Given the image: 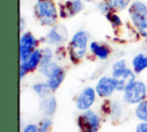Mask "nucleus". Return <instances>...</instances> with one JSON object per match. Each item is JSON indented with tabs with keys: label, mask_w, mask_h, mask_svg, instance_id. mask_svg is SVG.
Here are the masks:
<instances>
[{
	"label": "nucleus",
	"mask_w": 147,
	"mask_h": 132,
	"mask_svg": "<svg viewBox=\"0 0 147 132\" xmlns=\"http://www.w3.org/2000/svg\"><path fill=\"white\" fill-rule=\"evenodd\" d=\"M38 20L44 25H53L57 17V10L53 0H38L34 8Z\"/></svg>",
	"instance_id": "obj_1"
},
{
	"label": "nucleus",
	"mask_w": 147,
	"mask_h": 132,
	"mask_svg": "<svg viewBox=\"0 0 147 132\" xmlns=\"http://www.w3.org/2000/svg\"><path fill=\"white\" fill-rule=\"evenodd\" d=\"M87 39H88V36L85 31H77L74 34L70 42V53H71L72 60L78 61L85 55Z\"/></svg>",
	"instance_id": "obj_2"
},
{
	"label": "nucleus",
	"mask_w": 147,
	"mask_h": 132,
	"mask_svg": "<svg viewBox=\"0 0 147 132\" xmlns=\"http://www.w3.org/2000/svg\"><path fill=\"white\" fill-rule=\"evenodd\" d=\"M146 85L142 81H133L124 91V101L127 103H140L146 96Z\"/></svg>",
	"instance_id": "obj_3"
},
{
	"label": "nucleus",
	"mask_w": 147,
	"mask_h": 132,
	"mask_svg": "<svg viewBox=\"0 0 147 132\" xmlns=\"http://www.w3.org/2000/svg\"><path fill=\"white\" fill-rule=\"evenodd\" d=\"M36 45H37V40L30 32H25L21 36V38H20V60H21V63L26 61L30 57V55L34 51Z\"/></svg>",
	"instance_id": "obj_4"
},
{
	"label": "nucleus",
	"mask_w": 147,
	"mask_h": 132,
	"mask_svg": "<svg viewBox=\"0 0 147 132\" xmlns=\"http://www.w3.org/2000/svg\"><path fill=\"white\" fill-rule=\"evenodd\" d=\"M99 124L100 118L93 111H86L78 117V126L80 132H96Z\"/></svg>",
	"instance_id": "obj_5"
},
{
	"label": "nucleus",
	"mask_w": 147,
	"mask_h": 132,
	"mask_svg": "<svg viewBox=\"0 0 147 132\" xmlns=\"http://www.w3.org/2000/svg\"><path fill=\"white\" fill-rule=\"evenodd\" d=\"M113 78L116 81V90L125 91V88L134 81V73L130 69L123 68V69L113 71Z\"/></svg>",
	"instance_id": "obj_6"
},
{
	"label": "nucleus",
	"mask_w": 147,
	"mask_h": 132,
	"mask_svg": "<svg viewBox=\"0 0 147 132\" xmlns=\"http://www.w3.org/2000/svg\"><path fill=\"white\" fill-rule=\"evenodd\" d=\"M41 55H42V51L40 49H34L33 53L30 55V57L22 62L20 64V76L21 78L24 77V75L29 71H32L34 70L38 65H40V62H41Z\"/></svg>",
	"instance_id": "obj_7"
},
{
	"label": "nucleus",
	"mask_w": 147,
	"mask_h": 132,
	"mask_svg": "<svg viewBox=\"0 0 147 132\" xmlns=\"http://www.w3.org/2000/svg\"><path fill=\"white\" fill-rule=\"evenodd\" d=\"M116 90V81L113 77H102L96 84L95 92L98 95L106 98L109 96Z\"/></svg>",
	"instance_id": "obj_8"
},
{
	"label": "nucleus",
	"mask_w": 147,
	"mask_h": 132,
	"mask_svg": "<svg viewBox=\"0 0 147 132\" xmlns=\"http://www.w3.org/2000/svg\"><path fill=\"white\" fill-rule=\"evenodd\" d=\"M95 100V91L92 87H86L82 91L77 99V108L80 110L88 109Z\"/></svg>",
	"instance_id": "obj_9"
},
{
	"label": "nucleus",
	"mask_w": 147,
	"mask_h": 132,
	"mask_svg": "<svg viewBox=\"0 0 147 132\" xmlns=\"http://www.w3.org/2000/svg\"><path fill=\"white\" fill-rule=\"evenodd\" d=\"M67 38H68V31L63 25H54L47 34V40L54 45L63 44L67 40Z\"/></svg>",
	"instance_id": "obj_10"
},
{
	"label": "nucleus",
	"mask_w": 147,
	"mask_h": 132,
	"mask_svg": "<svg viewBox=\"0 0 147 132\" xmlns=\"http://www.w3.org/2000/svg\"><path fill=\"white\" fill-rule=\"evenodd\" d=\"M84 5L82 0H70L67 1L61 7V17H69L78 14L80 10H83Z\"/></svg>",
	"instance_id": "obj_11"
},
{
	"label": "nucleus",
	"mask_w": 147,
	"mask_h": 132,
	"mask_svg": "<svg viewBox=\"0 0 147 132\" xmlns=\"http://www.w3.org/2000/svg\"><path fill=\"white\" fill-rule=\"evenodd\" d=\"M129 14L131 16L132 22L136 23L139 20H141V18L147 16V6L141 1H136L130 6Z\"/></svg>",
	"instance_id": "obj_12"
},
{
	"label": "nucleus",
	"mask_w": 147,
	"mask_h": 132,
	"mask_svg": "<svg viewBox=\"0 0 147 132\" xmlns=\"http://www.w3.org/2000/svg\"><path fill=\"white\" fill-rule=\"evenodd\" d=\"M40 110L44 115H47V116H51L55 112L56 110V101H55V98L53 96H47L45 98L41 103H40Z\"/></svg>",
	"instance_id": "obj_13"
},
{
	"label": "nucleus",
	"mask_w": 147,
	"mask_h": 132,
	"mask_svg": "<svg viewBox=\"0 0 147 132\" xmlns=\"http://www.w3.org/2000/svg\"><path fill=\"white\" fill-rule=\"evenodd\" d=\"M90 48H91V52H92L95 56H98L99 59L105 60V59H107L108 55H109V48H108L107 46L102 45V44L96 42V41H92V42L90 44Z\"/></svg>",
	"instance_id": "obj_14"
},
{
	"label": "nucleus",
	"mask_w": 147,
	"mask_h": 132,
	"mask_svg": "<svg viewBox=\"0 0 147 132\" xmlns=\"http://www.w3.org/2000/svg\"><path fill=\"white\" fill-rule=\"evenodd\" d=\"M61 69H62L61 67H59L55 62H52V61L47 62V63H44V64H40V67H39V71L44 76H46L47 78H51L52 76L57 73Z\"/></svg>",
	"instance_id": "obj_15"
},
{
	"label": "nucleus",
	"mask_w": 147,
	"mask_h": 132,
	"mask_svg": "<svg viewBox=\"0 0 147 132\" xmlns=\"http://www.w3.org/2000/svg\"><path fill=\"white\" fill-rule=\"evenodd\" d=\"M132 65H133V70L138 73L141 72L142 70H145L147 68V55H145V54L136 55L132 61Z\"/></svg>",
	"instance_id": "obj_16"
},
{
	"label": "nucleus",
	"mask_w": 147,
	"mask_h": 132,
	"mask_svg": "<svg viewBox=\"0 0 147 132\" xmlns=\"http://www.w3.org/2000/svg\"><path fill=\"white\" fill-rule=\"evenodd\" d=\"M63 78H64V72H63V70L61 69L57 73H55L54 76H52L51 78H48V83H47V84L49 85V87H51L52 91H55V90L60 86V84L62 83Z\"/></svg>",
	"instance_id": "obj_17"
},
{
	"label": "nucleus",
	"mask_w": 147,
	"mask_h": 132,
	"mask_svg": "<svg viewBox=\"0 0 147 132\" xmlns=\"http://www.w3.org/2000/svg\"><path fill=\"white\" fill-rule=\"evenodd\" d=\"M136 115H137V117L140 121L147 122V99L144 100V101H141L138 104V107L136 109Z\"/></svg>",
	"instance_id": "obj_18"
},
{
	"label": "nucleus",
	"mask_w": 147,
	"mask_h": 132,
	"mask_svg": "<svg viewBox=\"0 0 147 132\" xmlns=\"http://www.w3.org/2000/svg\"><path fill=\"white\" fill-rule=\"evenodd\" d=\"M33 90H34V92H36L39 96H41V98L48 96L49 92L52 91L51 87H49V85H48V84H45V83H38V84H36V85L33 86Z\"/></svg>",
	"instance_id": "obj_19"
},
{
	"label": "nucleus",
	"mask_w": 147,
	"mask_h": 132,
	"mask_svg": "<svg viewBox=\"0 0 147 132\" xmlns=\"http://www.w3.org/2000/svg\"><path fill=\"white\" fill-rule=\"evenodd\" d=\"M134 25L137 26L139 33H140L142 37L147 38V16L144 17V18H141V20H139L138 22H136Z\"/></svg>",
	"instance_id": "obj_20"
},
{
	"label": "nucleus",
	"mask_w": 147,
	"mask_h": 132,
	"mask_svg": "<svg viewBox=\"0 0 147 132\" xmlns=\"http://www.w3.org/2000/svg\"><path fill=\"white\" fill-rule=\"evenodd\" d=\"M107 1L113 9H117V10L124 9L130 2V0H107Z\"/></svg>",
	"instance_id": "obj_21"
},
{
	"label": "nucleus",
	"mask_w": 147,
	"mask_h": 132,
	"mask_svg": "<svg viewBox=\"0 0 147 132\" xmlns=\"http://www.w3.org/2000/svg\"><path fill=\"white\" fill-rule=\"evenodd\" d=\"M52 125V121L48 117H45L44 119H41V122L39 123L38 126V132H48L49 127Z\"/></svg>",
	"instance_id": "obj_22"
},
{
	"label": "nucleus",
	"mask_w": 147,
	"mask_h": 132,
	"mask_svg": "<svg viewBox=\"0 0 147 132\" xmlns=\"http://www.w3.org/2000/svg\"><path fill=\"white\" fill-rule=\"evenodd\" d=\"M53 56V52L51 48H45L42 51V55H41V62L40 64H44V63H47V62H51V59Z\"/></svg>",
	"instance_id": "obj_23"
},
{
	"label": "nucleus",
	"mask_w": 147,
	"mask_h": 132,
	"mask_svg": "<svg viewBox=\"0 0 147 132\" xmlns=\"http://www.w3.org/2000/svg\"><path fill=\"white\" fill-rule=\"evenodd\" d=\"M107 18H108V21H109L114 26L121 25V18H119V16H117L116 14L108 13V14H107Z\"/></svg>",
	"instance_id": "obj_24"
},
{
	"label": "nucleus",
	"mask_w": 147,
	"mask_h": 132,
	"mask_svg": "<svg viewBox=\"0 0 147 132\" xmlns=\"http://www.w3.org/2000/svg\"><path fill=\"white\" fill-rule=\"evenodd\" d=\"M98 8H99V10H101L102 13H105L106 15H107L108 13H110V10L113 9V8H111V6L108 3V1H103V2H100V3L98 5Z\"/></svg>",
	"instance_id": "obj_25"
},
{
	"label": "nucleus",
	"mask_w": 147,
	"mask_h": 132,
	"mask_svg": "<svg viewBox=\"0 0 147 132\" xmlns=\"http://www.w3.org/2000/svg\"><path fill=\"white\" fill-rule=\"evenodd\" d=\"M123 68H126V65H125V62H124L123 60H121V61H117V62L113 65V71L119 70V69H123Z\"/></svg>",
	"instance_id": "obj_26"
},
{
	"label": "nucleus",
	"mask_w": 147,
	"mask_h": 132,
	"mask_svg": "<svg viewBox=\"0 0 147 132\" xmlns=\"http://www.w3.org/2000/svg\"><path fill=\"white\" fill-rule=\"evenodd\" d=\"M136 132H147V122H142L137 125Z\"/></svg>",
	"instance_id": "obj_27"
},
{
	"label": "nucleus",
	"mask_w": 147,
	"mask_h": 132,
	"mask_svg": "<svg viewBox=\"0 0 147 132\" xmlns=\"http://www.w3.org/2000/svg\"><path fill=\"white\" fill-rule=\"evenodd\" d=\"M23 132H38V127L36 125H33V124H29V125L25 126Z\"/></svg>",
	"instance_id": "obj_28"
},
{
	"label": "nucleus",
	"mask_w": 147,
	"mask_h": 132,
	"mask_svg": "<svg viewBox=\"0 0 147 132\" xmlns=\"http://www.w3.org/2000/svg\"><path fill=\"white\" fill-rule=\"evenodd\" d=\"M20 31H23V28H24V20H23V17H21V20H20Z\"/></svg>",
	"instance_id": "obj_29"
},
{
	"label": "nucleus",
	"mask_w": 147,
	"mask_h": 132,
	"mask_svg": "<svg viewBox=\"0 0 147 132\" xmlns=\"http://www.w3.org/2000/svg\"><path fill=\"white\" fill-rule=\"evenodd\" d=\"M86 1H92V0H86Z\"/></svg>",
	"instance_id": "obj_30"
}]
</instances>
